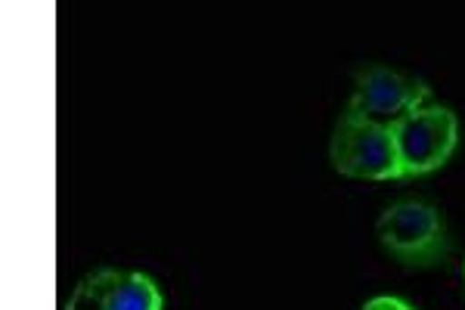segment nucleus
Instances as JSON below:
<instances>
[{
  "label": "nucleus",
  "mask_w": 465,
  "mask_h": 310,
  "mask_svg": "<svg viewBox=\"0 0 465 310\" xmlns=\"http://www.w3.org/2000/svg\"><path fill=\"white\" fill-rule=\"evenodd\" d=\"M379 242L403 267H434L447 258L450 239L444 215L422 199H401L381 211Z\"/></svg>",
  "instance_id": "nucleus-1"
},
{
  "label": "nucleus",
  "mask_w": 465,
  "mask_h": 310,
  "mask_svg": "<svg viewBox=\"0 0 465 310\" xmlns=\"http://www.w3.org/2000/svg\"><path fill=\"white\" fill-rule=\"evenodd\" d=\"M329 158H332V168L351 180H372V184L403 180L391 127L351 112H341L335 125Z\"/></svg>",
  "instance_id": "nucleus-2"
},
{
  "label": "nucleus",
  "mask_w": 465,
  "mask_h": 310,
  "mask_svg": "<svg viewBox=\"0 0 465 310\" xmlns=\"http://www.w3.org/2000/svg\"><path fill=\"white\" fill-rule=\"evenodd\" d=\"M403 180H416L444 168L460 143V118L447 105H419L391 125Z\"/></svg>",
  "instance_id": "nucleus-3"
},
{
  "label": "nucleus",
  "mask_w": 465,
  "mask_h": 310,
  "mask_svg": "<svg viewBox=\"0 0 465 310\" xmlns=\"http://www.w3.org/2000/svg\"><path fill=\"white\" fill-rule=\"evenodd\" d=\"M429 96L431 87L422 78H412V75L388 69V65H363L357 72L354 94H351L344 112L391 127L407 112L429 103Z\"/></svg>",
  "instance_id": "nucleus-4"
},
{
  "label": "nucleus",
  "mask_w": 465,
  "mask_h": 310,
  "mask_svg": "<svg viewBox=\"0 0 465 310\" xmlns=\"http://www.w3.org/2000/svg\"><path fill=\"white\" fill-rule=\"evenodd\" d=\"M65 310H162V292L140 270L103 267L81 279Z\"/></svg>",
  "instance_id": "nucleus-5"
},
{
  "label": "nucleus",
  "mask_w": 465,
  "mask_h": 310,
  "mask_svg": "<svg viewBox=\"0 0 465 310\" xmlns=\"http://www.w3.org/2000/svg\"><path fill=\"white\" fill-rule=\"evenodd\" d=\"M363 310H416L410 301L397 298V295H376L363 305Z\"/></svg>",
  "instance_id": "nucleus-6"
}]
</instances>
